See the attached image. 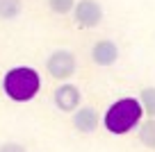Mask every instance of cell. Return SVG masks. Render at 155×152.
I'll use <instances>...</instances> for the list:
<instances>
[{
    "label": "cell",
    "mask_w": 155,
    "mask_h": 152,
    "mask_svg": "<svg viewBox=\"0 0 155 152\" xmlns=\"http://www.w3.org/2000/svg\"><path fill=\"white\" fill-rule=\"evenodd\" d=\"M98 123H101V118L94 107H78L73 111V127L80 134H91L98 127Z\"/></svg>",
    "instance_id": "7"
},
{
    "label": "cell",
    "mask_w": 155,
    "mask_h": 152,
    "mask_svg": "<svg viewBox=\"0 0 155 152\" xmlns=\"http://www.w3.org/2000/svg\"><path fill=\"white\" fill-rule=\"evenodd\" d=\"M139 141L144 147L155 150V118H148L146 123H139Z\"/></svg>",
    "instance_id": "8"
},
{
    "label": "cell",
    "mask_w": 155,
    "mask_h": 152,
    "mask_svg": "<svg viewBox=\"0 0 155 152\" xmlns=\"http://www.w3.org/2000/svg\"><path fill=\"white\" fill-rule=\"evenodd\" d=\"M53 100H55V107H57L59 111L73 114V111L80 107V100H82V95H80V89H78L75 84H68V82H64V84H59L57 89H55Z\"/></svg>",
    "instance_id": "5"
},
{
    "label": "cell",
    "mask_w": 155,
    "mask_h": 152,
    "mask_svg": "<svg viewBox=\"0 0 155 152\" xmlns=\"http://www.w3.org/2000/svg\"><path fill=\"white\" fill-rule=\"evenodd\" d=\"M141 116H144V111L139 107V100L137 98H121L105 111L103 125L112 134H128L135 127H139Z\"/></svg>",
    "instance_id": "1"
},
{
    "label": "cell",
    "mask_w": 155,
    "mask_h": 152,
    "mask_svg": "<svg viewBox=\"0 0 155 152\" xmlns=\"http://www.w3.org/2000/svg\"><path fill=\"white\" fill-rule=\"evenodd\" d=\"M139 107L148 118H155V86H146L139 93Z\"/></svg>",
    "instance_id": "9"
},
{
    "label": "cell",
    "mask_w": 155,
    "mask_h": 152,
    "mask_svg": "<svg viewBox=\"0 0 155 152\" xmlns=\"http://www.w3.org/2000/svg\"><path fill=\"white\" fill-rule=\"evenodd\" d=\"M0 152H28V150H25V145H21V143L9 141V143H2V145H0Z\"/></svg>",
    "instance_id": "12"
},
{
    "label": "cell",
    "mask_w": 155,
    "mask_h": 152,
    "mask_svg": "<svg viewBox=\"0 0 155 152\" xmlns=\"http://www.w3.org/2000/svg\"><path fill=\"white\" fill-rule=\"evenodd\" d=\"M75 68H78V62H75V55L66 48H59V50H53L50 57L46 59V71L53 80L57 82H64L68 80L71 75H75Z\"/></svg>",
    "instance_id": "3"
},
{
    "label": "cell",
    "mask_w": 155,
    "mask_h": 152,
    "mask_svg": "<svg viewBox=\"0 0 155 152\" xmlns=\"http://www.w3.org/2000/svg\"><path fill=\"white\" fill-rule=\"evenodd\" d=\"M41 86V77L34 68L30 66H16L2 80V89H5L7 98H12L14 102H28L39 93Z\"/></svg>",
    "instance_id": "2"
},
{
    "label": "cell",
    "mask_w": 155,
    "mask_h": 152,
    "mask_svg": "<svg viewBox=\"0 0 155 152\" xmlns=\"http://www.w3.org/2000/svg\"><path fill=\"white\" fill-rule=\"evenodd\" d=\"M48 7L53 14H71L75 7V0H48Z\"/></svg>",
    "instance_id": "11"
},
{
    "label": "cell",
    "mask_w": 155,
    "mask_h": 152,
    "mask_svg": "<svg viewBox=\"0 0 155 152\" xmlns=\"http://www.w3.org/2000/svg\"><path fill=\"white\" fill-rule=\"evenodd\" d=\"M23 11L21 0H0V21H14Z\"/></svg>",
    "instance_id": "10"
},
{
    "label": "cell",
    "mask_w": 155,
    "mask_h": 152,
    "mask_svg": "<svg viewBox=\"0 0 155 152\" xmlns=\"http://www.w3.org/2000/svg\"><path fill=\"white\" fill-rule=\"evenodd\" d=\"M119 59V46L110 39H101L91 46V62L96 66H112Z\"/></svg>",
    "instance_id": "6"
},
{
    "label": "cell",
    "mask_w": 155,
    "mask_h": 152,
    "mask_svg": "<svg viewBox=\"0 0 155 152\" xmlns=\"http://www.w3.org/2000/svg\"><path fill=\"white\" fill-rule=\"evenodd\" d=\"M73 21H75L78 27L91 30L103 21V7L96 0H80L73 7Z\"/></svg>",
    "instance_id": "4"
}]
</instances>
